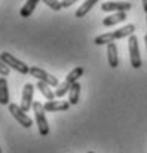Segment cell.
Segmentation results:
<instances>
[{"mask_svg": "<svg viewBox=\"0 0 147 153\" xmlns=\"http://www.w3.org/2000/svg\"><path fill=\"white\" fill-rule=\"evenodd\" d=\"M126 19V12H116L110 16H105L102 19V25L104 27H111V25H116L119 22H123Z\"/></svg>", "mask_w": 147, "mask_h": 153, "instance_id": "30bf717a", "label": "cell"}, {"mask_svg": "<svg viewBox=\"0 0 147 153\" xmlns=\"http://www.w3.org/2000/svg\"><path fill=\"white\" fill-rule=\"evenodd\" d=\"M97 1L98 0H86V1H85V3H83L77 10H76V13H74V15H76L77 18H83V16H86V15L89 13V10L97 4Z\"/></svg>", "mask_w": 147, "mask_h": 153, "instance_id": "2e32d148", "label": "cell"}, {"mask_svg": "<svg viewBox=\"0 0 147 153\" xmlns=\"http://www.w3.org/2000/svg\"><path fill=\"white\" fill-rule=\"evenodd\" d=\"M33 95H34V85L33 83H25L22 88L21 94V108L27 113L30 108H33Z\"/></svg>", "mask_w": 147, "mask_h": 153, "instance_id": "8992f818", "label": "cell"}, {"mask_svg": "<svg viewBox=\"0 0 147 153\" xmlns=\"http://www.w3.org/2000/svg\"><path fill=\"white\" fill-rule=\"evenodd\" d=\"M144 43H146V49H147V34L144 36Z\"/></svg>", "mask_w": 147, "mask_h": 153, "instance_id": "cb8c5ba5", "label": "cell"}, {"mask_svg": "<svg viewBox=\"0 0 147 153\" xmlns=\"http://www.w3.org/2000/svg\"><path fill=\"white\" fill-rule=\"evenodd\" d=\"M132 7L129 1H104L101 4L102 12H128Z\"/></svg>", "mask_w": 147, "mask_h": 153, "instance_id": "52a82bcc", "label": "cell"}, {"mask_svg": "<svg viewBox=\"0 0 147 153\" xmlns=\"http://www.w3.org/2000/svg\"><path fill=\"white\" fill-rule=\"evenodd\" d=\"M37 89L40 91V94L48 100V101H52V100H55V91H52L50 88L52 86H49L48 83H45V82H42V80H39L37 82Z\"/></svg>", "mask_w": 147, "mask_h": 153, "instance_id": "5bb4252c", "label": "cell"}, {"mask_svg": "<svg viewBox=\"0 0 147 153\" xmlns=\"http://www.w3.org/2000/svg\"><path fill=\"white\" fill-rule=\"evenodd\" d=\"M48 7H50L52 10H55V12H58V10H61L62 9V4H61V1L59 0H42Z\"/></svg>", "mask_w": 147, "mask_h": 153, "instance_id": "ffe728a7", "label": "cell"}, {"mask_svg": "<svg viewBox=\"0 0 147 153\" xmlns=\"http://www.w3.org/2000/svg\"><path fill=\"white\" fill-rule=\"evenodd\" d=\"M146 15H147V13H146ZM146 22H147V16H146Z\"/></svg>", "mask_w": 147, "mask_h": 153, "instance_id": "484cf974", "label": "cell"}, {"mask_svg": "<svg viewBox=\"0 0 147 153\" xmlns=\"http://www.w3.org/2000/svg\"><path fill=\"white\" fill-rule=\"evenodd\" d=\"M111 42H114L113 33H104V34H99V36H97V37L94 39V43L98 45V46H101V45H108V43H111Z\"/></svg>", "mask_w": 147, "mask_h": 153, "instance_id": "ac0fdd59", "label": "cell"}, {"mask_svg": "<svg viewBox=\"0 0 147 153\" xmlns=\"http://www.w3.org/2000/svg\"><path fill=\"white\" fill-rule=\"evenodd\" d=\"M88 153H95V152H92V150H91V152H88Z\"/></svg>", "mask_w": 147, "mask_h": 153, "instance_id": "d4e9b609", "label": "cell"}, {"mask_svg": "<svg viewBox=\"0 0 147 153\" xmlns=\"http://www.w3.org/2000/svg\"><path fill=\"white\" fill-rule=\"evenodd\" d=\"M33 111H34V117H36V123L39 128V134L42 137H46L49 134V125H48V119L45 116V107L40 101H34L33 102Z\"/></svg>", "mask_w": 147, "mask_h": 153, "instance_id": "6da1fadb", "label": "cell"}, {"mask_svg": "<svg viewBox=\"0 0 147 153\" xmlns=\"http://www.w3.org/2000/svg\"><path fill=\"white\" fill-rule=\"evenodd\" d=\"M9 70H10V68L6 65V62L0 59V74H1L3 77H6V76L9 74Z\"/></svg>", "mask_w": 147, "mask_h": 153, "instance_id": "44dd1931", "label": "cell"}, {"mask_svg": "<svg viewBox=\"0 0 147 153\" xmlns=\"http://www.w3.org/2000/svg\"><path fill=\"white\" fill-rule=\"evenodd\" d=\"M82 74H83V68H82V67H76V68H73V70L65 76V82H67L68 85H73L74 82H77V79H79Z\"/></svg>", "mask_w": 147, "mask_h": 153, "instance_id": "e0dca14e", "label": "cell"}, {"mask_svg": "<svg viewBox=\"0 0 147 153\" xmlns=\"http://www.w3.org/2000/svg\"><path fill=\"white\" fill-rule=\"evenodd\" d=\"M143 9H144V12L147 13V0H143Z\"/></svg>", "mask_w": 147, "mask_h": 153, "instance_id": "603a6c76", "label": "cell"}, {"mask_svg": "<svg viewBox=\"0 0 147 153\" xmlns=\"http://www.w3.org/2000/svg\"><path fill=\"white\" fill-rule=\"evenodd\" d=\"M107 61H108V65L111 68H116L119 65V56H117V46L114 42L108 43L107 45Z\"/></svg>", "mask_w": 147, "mask_h": 153, "instance_id": "9c48e42d", "label": "cell"}, {"mask_svg": "<svg viewBox=\"0 0 147 153\" xmlns=\"http://www.w3.org/2000/svg\"><path fill=\"white\" fill-rule=\"evenodd\" d=\"M9 113L13 116V119H15L21 126H24V128H30V126L33 125L31 117H28V116L25 114V111L21 108V105L13 104V102H9Z\"/></svg>", "mask_w": 147, "mask_h": 153, "instance_id": "277c9868", "label": "cell"}, {"mask_svg": "<svg viewBox=\"0 0 147 153\" xmlns=\"http://www.w3.org/2000/svg\"><path fill=\"white\" fill-rule=\"evenodd\" d=\"M39 1H40V0H27L25 4H24V6L21 7V10H19L21 18H28V16L34 12V9H36V6H37Z\"/></svg>", "mask_w": 147, "mask_h": 153, "instance_id": "9a60e30c", "label": "cell"}, {"mask_svg": "<svg viewBox=\"0 0 147 153\" xmlns=\"http://www.w3.org/2000/svg\"><path fill=\"white\" fill-rule=\"evenodd\" d=\"M70 105H71L70 102L64 101V100H56V101L52 100V101H46L43 104L46 111H65V110H68Z\"/></svg>", "mask_w": 147, "mask_h": 153, "instance_id": "ba28073f", "label": "cell"}, {"mask_svg": "<svg viewBox=\"0 0 147 153\" xmlns=\"http://www.w3.org/2000/svg\"><path fill=\"white\" fill-rule=\"evenodd\" d=\"M128 51H129L131 65L134 68H140L143 65V61H141V53H140V46H138V39L134 34L128 37Z\"/></svg>", "mask_w": 147, "mask_h": 153, "instance_id": "3957f363", "label": "cell"}, {"mask_svg": "<svg viewBox=\"0 0 147 153\" xmlns=\"http://www.w3.org/2000/svg\"><path fill=\"white\" fill-rule=\"evenodd\" d=\"M0 59L4 61L9 68H13V70H16V71L21 73V74H28V73H30V67H28L25 62H22L21 59L15 58V56H13L12 53H9V52H6V51L1 52V53H0Z\"/></svg>", "mask_w": 147, "mask_h": 153, "instance_id": "7a4b0ae2", "label": "cell"}, {"mask_svg": "<svg viewBox=\"0 0 147 153\" xmlns=\"http://www.w3.org/2000/svg\"><path fill=\"white\" fill-rule=\"evenodd\" d=\"M30 74H31L33 77H36L37 80H42V82L48 83L49 86H52V88H56V86L59 85V80H58L55 76L49 74L48 71H45V70L40 68V67H30Z\"/></svg>", "mask_w": 147, "mask_h": 153, "instance_id": "5b68a950", "label": "cell"}, {"mask_svg": "<svg viewBox=\"0 0 147 153\" xmlns=\"http://www.w3.org/2000/svg\"><path fill=\"white\" fill-rule=\"evenodd\" d=\"M76 1H79V0H61V4H62V7H70Z\"/></svg>", "mask_w": 147, "mask_h": 153, "instance_id": "7402d4cb", "label": "cell"}, {"mask_svg": "<svg viewBox=\"0 0 147 153\" xmlns=\"http://www.w3.org/2000/svg\"><path fill=\"white\" fill-rule=\"evenodd\" d=\"M134 31H135V25L134 24H128V25H125V27L117 28L116 31H113V36H114V40H117V39H123V37L132 36Z\"/></svg>", "mask_w": 147, "mask_h": 153, "instance_id": "8fae6325", "label": "cell"}, {"mask_svg": "<svg viewBox=\"0 0 147 153\" xmlns=\"http://www.w3.org/2000/svg\"><path fill=\"white\" fill-rule=\"evenodd\" d=\"M70 86L71 85H68L65 80L62 82V83H59L58 86H56V91H55V97L56 98H62L65 94H68V91H70Z\"/></svg>", "mask_w": 147, "mask_h": 153, "instance_id": "d6986e66", "label": "cell"}, {"mask_svg": "<svg viewBox=\"0 0 147 153\" xmlns=\"http://www.w3.org/2000/svg\"><path fill=\"white\" fill-rule=\"evenodd\" d=\"M0 153H1V149H0Z\"/></svg>", "mask_w": 147, "mask_h": 153, "instance_id": "4316f807", "label": "cell"}, {"mask_svg": "<svg viewBox=\"0 0 147 153\" xmlns=\"http://www.w3.org/2000/svg\"><path fill=\"white\" fill-rule=\"evenodd\" d=\"M80 83L79 82H74L71 86H70V91H68V102L71 105H76L79 102V97H80Z\"/></svg>", "mask_w": 147, "mask_h": 153, "instance_id": "4fadbf2b", "label": "cell"}, {"mask_svg": "<svg viewBox=\"0 0 147 153\" xmlns=\"http://www.w3.org/2000/svg\"><path fill=\"white\" fill-rule=\"evenodd\" d=\"M0 104L9 105V86L6 77H0Z\"/></svg>", "mask_w": 147, "mask_h": 153, "instance_id": "7c38bea8", "label": "cell"}]
</instances>
